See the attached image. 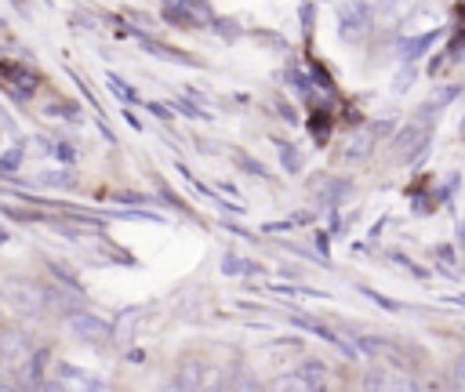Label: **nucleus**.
<instances>
[{
	"label": "nucleus",
	"instance_id": "26",
	"mask_svg": "<svg viewBox=\"0 0 465 392\" xmlns=\"http://www.w3.org/2000/svg\"><path fill=\"white\" fill-rule=\"evenodd\" d=\"M236 160H240V163H243V167H247V174H265V167H262V163H258V160H251V156H247V152H236Z\"/></svg>",
	"mask_w": 465,
	"mask_h": 392
},
{
	"label": "nucleus",
	"instance_id": "14",
	"mask_svg": "<svg viewBox=\"0 0 465 392\" xmlns=\"http://www.w3.org/2000/svg\"><path fill=\"white\" fill-rule=\"evenodd\" d=\"M22 156H25V145H22V142H11V145L4 149V156H0V171H4V178H11V174L18 171Z\"/></svg>",
	"mask_w": 465,
	"mask_h": 392
},
{
	"label": "nucleus",
	"instance_id": "31",
	"mask_svg": "<svg viewBox=\"0 0 465 392\" xmlns=\"http://www.w3.org/2000/svg\"><path fill=\"white\" fill-rule=\"evenodd\" d=\"M316 247H320V254H323V258L331 254V243H327V236H323V232H316Z\"/></svg>",
	"mask_w": 465,
	"mask_h": 392
},
{
	"label": "nucleus",
	"instance_id": "16",
	"mask_svg": "<svg viewBox=\"0 0 465 392\" xmlns=\"http://www.w3.org/2000/svg\"><path fill=\"white\" fill-rule=\"evenodd\" d=\"M58 374H65L69 381L87 385V388H105V381H102V377H91L87 370H76V367H69V363H58Z\"/></svg>",
	"mask_w": 465,
	"mask_h": 392
},
{
	"label": "nucleus",
	"instance_id": "28",
	"mask_svg": "<svg viewBox=\"0 0 465 392\" xmlns=\"http://www.w3.org/2000/svg\"><path fill=\"white\" fill-rule=\"evenodd\" d=\"M145 109H149V113H156L160 120H171V116H174V113H171L167 105H160V102H145Z\"/></svg>",
	"mask_w": 465,
	"mask_h": 392
},
{
	"label": "nucleus",
	"instance_id": "7",
	"mask_svg": "<svg viewBox=\"0 0 465 392\" xmlns=\"http://www.w3.org/2000/svg\"><path fill=\"white\" fill-rule=\"evenodd\" d=\"M142 47H145V51H153L156 58H163V62H178V65H200V62H196V58H189L185 51L167 47V44H160V40H153V36H142Z\"/></svg>",
	"mask_w": 465,
	"mask_h": 392
},
{
	"label": "nucleus",
	"instance_id": "34",
	"mask_svg": "<svg viewBox=\"0 0 465 392\" xmlns=\"http://www.w3.org/2000/svg\"><path fill=\"white\" fill-rule=\"evenodd\" d=\"M461 134H465V120H461Z\"/></svg>",
	"mask_w": 465,
	"mask_h": 392
},
{
	"label": "nucleus",
	"instance_id": "24",
	"mask_svg": "<svg viewBox=\"0 0 465 392\" xmlns=\"http://www.w3.org/2000/svg\"><path fill=\"white\" fill-rule=\"evenodd\" d=\"M47 116H62V120H80V113H76V105H47Z\"/></svg>",
	"mask_w": 465,
	"mask_h": 392
},
{
	"label": "nucleus",
	"instance_id": "19",
	"mask_svg": "<svg viewBox=\"0 0 465 392\" xmlns=\"http://www.w3.org/2000/svg\"><path fill=\"white\" fill-rule=\"evenodd\" d=\"M47 359H51L47 348H36V352H33V359H29V374H33V381H29V385H40V381H44V367H47Z\"/></svg>",
	"mask_w": 465,
	"mask_h": 392
},
{
	"label": "nucleus",
	"instance_id": "11",
	"mask_svg": "<svg viewBox=\"0 0 465 392\" xmlns=\"http://www.w3.org/2000/svg\"><path fill=\"white\" fill-rule=\"evenodd\" d=\"M4 76H7V83H11V87H18L22 94H33V91H36V76L22 73V69H18V65H11V62L4 65Z\"/></svg>",
	"mask_w": 465,
	"mask_h": 392
},
{
	"label": "nucleus",
	"instance_id": "10",
	"mask_svg": "<svg viewBox=\"0 0 465 392\" xmlns=\"http://www.w3.org/2000/svg\"><path fill=\"white\" fill-rule=\"evenodd\" d=\"M200 374H203V367H200V363H182V367L174 370L171 385H174V388H200V385H203V377H200Z\"/></svg>",
	"mask_w": 465,
	"mask_h": 392
},
{
	"label": "nucleus",
	"instance_id": "32",
	"mask_svg": "<svg viewBox=\"0 0 465 392\" xmlns=\"http://www.w3.org/2000/svg\"><path fill=\"white\" fill-rule=\"evenodd\" d=\"M124 120H127V123H131V127H134V131H142V120H138V116H134V113H131V109H124Z\"/></svg>",
	"mask_w": 465,
	"mask_h": 392
},
{
	"label": "nucleus",
	"instance_id": "4",
	"mask_svg": "<svg viewBox=\"0 0 465 392\" xmlns=\"http://www.w3.org/2000/svg\"><path fill=\"white\" fill-rule=\"evenodd\" d=\"M425 138H429V127H425V120L418 116V120H411L407 127H400L396 131V138H392V149H396V156H414L421 145H425Z\"/></svg>",
	"mask_w": 465,
	"mask_h": 392
},
{
	"label": "nucleus",
	"instance_id": "2",
	"mask_svg": "<svg viewBox=\"0 0 465 392\" xmlns=\"http://www.w3.org/2000/svg\"><path fill=\"white\" fill-rule=\"evenodd\" d=\"M374 11L363 4V0H352V4H345L341 11H338V36L341 40H349V44H360L367 33H371V18Z\"/></svg>",
	"mask_w": 465,
	"mask_h": 392
},
{
	"label": "nucleus",
	"instance_id": "23",
	"mask_svg": "<svg viewBox=\"0 0 465 392\" xmlns=\"http://www.w3.org/2000/svg\"><path fill=\"white\" fill-rule=\"evenodd\" d=\"M214 29H218L225 40H236V36H243V29H240L236 22H229V18H214Z\"/></svg>",
	"mask_w": 465,
	"mask_h": 392
},
{
	"label": "nucleus",
	"instance_id": "9",
	"mask_svg": "<svg viewBox=\"0 0 465 392\" xmlns=\"http://www.w3.org/2000/svg\"><path fill=\"white\" fill-rule=\"evenodd\" d=\"M294 374H298L302 388H323V381H327V367H323L320 359H305Z\"/></svg>",
	"mask_w": 465,
	"mask_h": 392
},
{
	"label": "nucleus",
	"instance_id": "27",
	"mask_svg": "<svg viewBox=\"0 0 465 392\" xmlns=\"http://www.w3.org/2000/svg\"><path fill=\"white\" fill-rule=\"evenodd\" d=\"M450 381H454L458 388H465V356H461V359L450 367Z\"/></svg>",
	"mask_w": 465,
	"mask_h": 392
},
{
	"label": "nucleus",
	"instance_id": "18",
	"mask_svg": "<svg viewBox=\"0 0 465 392\" xmlns=\"http://www.w3.org/2000/svg\"><path fill=\"white\" fill-rule=\"evenodd\" d=\"M222 272H225V276H240V272H258V265L243 261L240 254H225V258H222Z\"/></svg>",
	"mask_w": 465,
	"mask_h": 392
},
{
	"label": "nucleus",
	"instance_id": "25",
	"mask_svg": "<svg viewBox=\"0 0 465 392\" xmlns=\"http://www.w3.org/2000/svg\"><path fill=\"white\" fill-rule=\"evenodd\" d=\"M411 83H414V65H411V62H407V69H403V73H400V76H396V91H407V87H411Z\"/></svg>",
	"mask_w": 465,
	"mask_h": 392
},
{
	"label": "nucleus",
	"instance_id": "30",
	"mask_svg": "<svg viewBox=\"0 0 465 392\" xmlns=\"http://www.w3.org/2000/svg\"><path fill=\"white\" fill-rule=\"evenodd\" d=\"M363 4H367L371 11H385V7H392L396 0H363Z\"/></svg>",
	"mask_w": 465,
	"mask_h": 392
},
{
	"label": "nucleus",
	"instance_id": "17",
	"mask_svg": "<svg viewBox=\"0 0 465 392\" xmlns=\"http://www.w3.org/2000/svg\"><path fill=\"white\" fill-rule=\"evenodd\" d=\"M138 316H142V309H127V312H120V327H113V334H116V341H120V345H127V338H131V330H134Z\"/></svg>",
	"mask_w": 465,
	"mask_h": 392
},
{
	"label": "nucleus",
	"instance_id": "3",
	"mask_svg": "<svg viewBox=\"0 0 465 392\" xmlns=\"http://www.w3.org/2000/svg\"><path fill=\"white\" fill-rule=\"evenodd\" d=\"M69 330H73L80 341H87V345H105V341L113 338V327H109L102 316L87 312V309H76V312L69 316Z\"/></svg>",
	"mask_w": 465,
	"mask_h": 392
},
{
	"label": "nucleus",
	"instance_id": "5",
	"mask_svg": "<svg viewBox=\"0 0 465 392\" xmlns=\"http://www.w3.org/2000/svg\"><path fill=\"white\" fill-rule=\"evenodd\" d=\"M436 36H440L436 29L418 33V36H407V40L400 44V58H403V62H418V58H421V54H425V51L436 44Z\"/></svg>",
	"mask_w": 465,
	"mask_h": 392
},
{
	"label": "nucleus",
	"instance_id": "20",
	"mask_svg": "<svg viewBox=\"0 0 465 392\" xmlns=\"http://www.w3.org/2000/svg\"><path fill=\"white\" fill-rule=\"evenodd\" d=\"M40 185H51V189H73V174L69 171H47V174H40Z\"/></svg>",
	"mask_w": 465,
	"mask_h": 392
},
{
	"label": "nucleus",
	"instance_id": "29",
	"mask_svg": "<svg viewBox=\"0 0 465 392\" xmlns=\"http://www.w3.org/2000/svg\"><path fill=\"white\" fill-rule=\"evenodd\" d=\"M436 254H440V261H447V265L454 261V250H450L447 243H440V247H436Z\"/></svg>",
	"mask_w": 465,
	"mask_h": 392
},
{
	"label": "nucleus",
	"instance_id": "8",
	"mask_svg": "<svg viewBox=\"0 0 465 392\" xmlns=\"http://www.w3.org/2000/svg\"><path fill=\"white\" fill-rule=\"evenodd\" d=\"M374 138H378L374 131H360V134H352L341 156H345L349 163H360V160H367V156H371V149H374Z\"/></svg>",
	"mask_w": 465,
	"mask_h": 392
},
{
	"label": "nucleus",
	"instance_id": "1",
	"mask_svg": "<svg viewBox=\"0 0 465 392\" xmlns=\"http://www.w3.org/2000/svg\"><path fill=\"white\" fill-rule=\"evenodd\" d=\"M4 298L18 316H44L51 305V294L40 283H25V279H7Z\"/></svg>",
	"mask_w": 465,
	"mask_h": 392
},
{
	"label": "nucleus",
	"instance_id": "33",
	"mask_svg": "<svg viewBox=\"0 0 465 392\" xmlns=\"http://www.w3.org/2000/svg\"><path fill=\"white\" fill-rule=\"evenodd\" d=\"M454 301H458V305H465V294H461V298H454Z\"/></svg>",
	"mask_w": 465,
	"mask_h": 392
},
{
	"label": "nucleus",
	"instance_id": "12",
	"mask_svg": "<svg viewBox=\"0 0 465 392\" xmlns=\"http://www.w3.org/2000/svg\"><path fill=\"white\" fill-rule=\"evenodd\" d=\"M276 145H280V163H283V171H287V174H298V171L305 167L302 149H298V145H287V142H276Z\"/></svg>",
	"mask_w": 465,
	"mask_h": 392
},
{
	"label": "nucleus",
	"instance_id": "21",
	"mask_svg": "<svg viewBox=\"0 0 465 392\" xmlns=\"http://www.w3.org/2000/svg\"><path fill=\"white\" fill-rule=\"evenodd\" d=\"M44 142V149L51 152V156H58L62 163H73V149L69 145H62V142H54V138H40Z\"/></svg>",
	"mask_w": 465,
	"mask_h": 392
},
{
	"label": "nucleus",
	"instance_id": "13",
	"mask_svg": "<svg viewBox=\"0 0 465 392\" xmlns=\"http://www.w3.org/2000/svg\"><path fill=\"white\" fill-rule=\"evenodd\" d=\"M287 80H291V87H294V94H298V98H305V102L312 98V80H309L294 62H287Z\"/></svg>",
	"mask_w": 465,
	"mask_h": 392
},
{
	"label": "nucleus",
	"instance_id": "15",
	"mask_svg": "<svg viewBox=\"0 0 465 392\" xmlns=\"http://www.w3.org/2000/svg\"><path fill=\"white\" fill-rule=\"evenodd\" d=\"M109 91H113V94H116L124 105H134V102H142V94H138V91H134L127 80H120L116 73H109Z\"/></svg>",
	"mask_w": 465,
	"mask_h": 392
},
{
	"label": "nucleus",
	"instance_id": "22",
	"mask_svg": "<svg viewBox=\"0 0 465 392\" xmlns=\"http://www.w3.org/2000/svg\"><path fill=\"white\" fill-rule=\"evenodd\" d=\"M360 290H363V294H367L374 305H381L385 312H400V309H403L400 301H392V298H385V294H378V290H371V287H360Z\"/></svg>",
	"mask_w": 465,
	"mask_h": 392
},
{
	"label": "nucleus",
	"instance_id": "6",
	"mask_svg": "<svg viewBox=\"0 0 465 392\" xmlns=\"http://www.w3.org/2000/svg\"><path fill=\"white\" fill-rule=\"evenodd\" d=\"M316 189H323V196H320V200H323L327 207H338V203H345V200L352 196V185H349V181H341V178H320V181H316Z\"/></svg>",
	"mask_w": 465,
	"mask_h": 392
}]
</instances>
